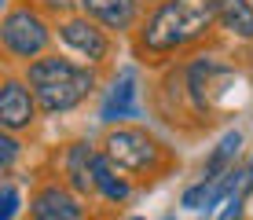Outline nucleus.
I'll return each mask as SVG.
<instances>
[{
    "label": "nucleus",
    "instance_id": "f257e3e1",
    "mask_svg": "<svg viewBox=\"0 0 253 220\" xmlns=\"http://www.w3.org/2000/svg\"><path fill=\"white\" fill-rule=\"evenodd\" d=\"M216 30V0H158L132 33V51L143 66H165L198 51Z\"/></svg>",
    "mask_w": 253,
    "mask_h": 220
},
{
    "label": "nucleus",
    "instance_id": "f03ea898",
    "mask_svg": "<svg viewBox=\"0 0 253 220\" xmlns=\"http://www.w3.org/2000/svg\"><path fill=\"white\" fill-rule=\"evenodd\" d=\"M22 77H26V85L33 88L44 118L74 114L81 103H88V95L99 88V66L66 59L63 51H48V55L33 59L30 66H22Z\"/></svg>",
    "mask_w": 253,
    "mask_h": 220
},
{
    "label": "nucleus",
    "instance_id": "7ed1b4c3",
    "mask_svg": "<svg viewBox=\"0 0 253 220\" xmlns=\"http://www.w3.org/2000/svg\"><path fill=\"white\" fill-rule=\"evenodd\" d=\"M180 77H184V110L187 118H198V125L220 118L224 99L239 88V70L213 51H198L187 63H180Z\"/></svg>",
    "mask_w": 253,
    "mask_h": 220
},
{
    "label": "nucleus",
    "instance_id": "20e7f679",
    "mask_svg": "<svg viewBox=\"0 0 253 220\" xmlns=\"http://www.w3.org/2000/svg\"><path fill=\"white\" fill-rule=\"evenodd\" d=\"M51 41H55V19L48 11H41L33 0L7 4L0 19V48L7 66H30L33 59L48 55Z\"/></svg>",
    "mask_w": 253,
    "mask_h": 220
},
{
    "label": "nucleus",
    "instance_id": "39448f33",
    "mask_svg": "<svg viewBox=\"0 0 253 220\" xmlns=\"http://www.w3.org/2000/svg\"><path fill=\"white\" fill-rule=\"evenodd\" d=\"M103 154L128 176H158L172 165L169 147L143 125H114L103 136Z\"/></svg>",
    "mask_w": 253,
    "mask_h": 220
},
{
    "label": "nucleus",
    "instance_id": "423d86ee",
    "mask_svg": "<svg viewBox=\"0 0 253 220\" xmlns=\"http://www.w3.org/2000/svg\"><path fill=\"white\" fill-rule=\"evenodd\" d=\"M55 41L88 66H107L114 59V48H118L114 33L81 11L66 15V19H55Z\"/></svg>",
    "mask_w": 253,
    "mask_h": 220
},
{
    "label": "nucleus",
    "instance_id": "0eeeda50",
    "mask_svg": "<svg viewBox=\"0 0 253 220\" xmlns=\"http://www.w3.org/2000/svg\"><path fill=\"white\" fill-rule=\"evenodd\" d=\"M143 118V81H139L136 66H121L114 77H110L107 92H103L99 103V121L107 129L114 125H128V121Z\"/></svg>",
    "mask_w": 253,
    "mask_h": 220
},
{
    "label": "nucleus",
    "instance_id": "6e6552de",
    "mask_svg": "<svg viewBox=\"0 0 253 220\" xmlns=\"http://www.w3.org/2000/svg\"><path fill=\"white\" fill-rule=\"evenodd\" d=\"M37 118H44V114H41V103L33 95V88L26 85V77L4 74V81H0V129L22 136L37 125Z\"/></svg>",
    "mask_w": 253,
    "mask_h": 220
},
{
    "label": "nucleus",
    "instance_id": "1a4fd4ad",
    "mask_svg": "<svg viewBox=\"0 0 253 220\" xmlns=\"http://www.w3.org/2000/svg\"><path fill=\"white\" fill-rule=\"evenodd\" d=\"M30 217L33 220H84V195H77L66 180H44L30 195Z\"/></svg>",
    "mask_w": 253,
    "mask_h": 220
},
{
    "label": "nucleus",
    "instance_id": "9d476101",
    "mask_svg": "<svg viewBox=\"0 0 253 220\" xmlns=\"http://www.w3.org/2000/svg\"><path fill=\"white\" fill-rule=\"evenodd\" d=\"M77 11L107 26L114 37H132L147 15L143 0H77Z\"/></svg>",
    "mask_w": 253,
    "mask_h": 220
},
{
    "label": "nucleus",
    "instance_id": "9b49d317",
    "mask_svg": "<svg viewBox=\"0 0 253 220\" xmlns=\"http://www.w3.org/2000/svg\"><path fill=\"white\" fill-rule=\"evenodd\" d=\"M95 154H99V147L92 139H70L63 147V158H59L63 180L84 198L95 195Z\"/></svg>",
    "mask_w": 253,
    "mask_h": 220
},
{
    "label": "nucleus",
    "instance_id": "f8f14e48",
    "mask_svg": "<svg viewBox=\"0 0 253 220\" xmlns=\"http://www.w3.org/2000/svg\"><path fill=\"white\" fill-rule=\"evenodd\" d=\"M95 195L107 198L110 206H125V202L132 198V176L121 173L118 165L103 154V147H99V154H95Z\"/></svg>",
    "mask_w": 253,
    "mask_h": 220
},
{
    "label": "nucleus",
    "instance_id": "ddd939ff",
    "mask_svg": "<svg viewBox=\"0 0 253 220\" xmlns=\"http://www.w3.org/2000/svg\"><path fill=\"white\" fill-rule=\"evenodd\" d=\"M216 26L235 44H253V0H216Z\"/></svg>",
    "mask_w": 253,
    "mask_h": 220
},
{
    "label": "nucleus",
    "instance_id": "4468645a",
    "mask_svg": "<svg viewBox=\"0 0 253 220\" xmlns=\"http://www.w3.org/2000/svg\"><path fill=\"white\" fill-rule=\"evenodd\" d=\"M239 151H242V132L231 129L220 136V143L209 151L206 165H202V176H209V180H216V176H224L228 169H235L239 165Z\"/></svg>",
    "mask_w": 253,
    "mask_h": 220
},
{
    "label": "nucleus",
    "instance_id": "2eb2a0df",
    "mask_svg": "<svg viewBox=\"0 0 253 220\" xmlns=\"http://www.w3.org/2000/svg\"><path fill=\"white\" fill-rule=\"evenodd\" d=\"M19 209H22V195L11 176H4V183H0V220H15Z\"/></svg>",
    "mask_w": 253,
    "mask_h": 220
},
{
    "label": "nucleus",
    "instance_id": "dca6fc26",
    "mask_svg": "<svg viewBox=\"0 0 253 220\" xmlns=\"http://www.w3.org/2000/svg\"><path fill=\"white\" fill-rule=\"evenodd\" d=\"M19 154H22L19 136H15V132H0V173H4V176H11L15 162H19Z\"/></svg>",
    "mask_w": 253,
    "mask_h": 220
},
{
    "label": "nucleus",
    "instance_id": "f3484780",
    "mask_svg": "<svg viewBox=\"0 0 253 220\" xmlns=\"http://www.w3.org/2000/svg\"><path fill=\"white\" fill-rule=\"evenodd\" d=\"M41 11H48L51 19H66V15H77V0H33Z\"/></svg>",
    "mask_w": 253,
    "mask_h": 220
},
{
    "label": "nucleus",
    "instance_id": "a211bd4d",
    "mask_svg": "<svg viewBox=\"0 0 253 220\" xmlns=\"http://www.w3.org/2000/svg\"><path fill=\"white\" fill-rule=\"evenodd\" d=\"M246 191H235V195L224 202V209L216 213V220H242V213H246Z\"/></svg>",
    "mask_w": 253,
    "mask_h": 220
},
{
    "label": "nucleus",
    "instance_id": "6ab92c4d",
    "mask_svg": "<svg viewBox=\"0 0 253 220\" xmlns=\"http://www.w3.org/2000/svg\"><path fill=\"white\" fill-rule=\"evenodd\" d=\"M143 4H147V7H154V4H158V0H143Z\"/></svg>",
    "mask_w": 253,
    "mask_h": 220
},
{
    "label": "nucleus",
    "instance_id": "aec40b11",
    "mask_svg": "<svg viewBox=\"0 0 253 220\" xmlns=\"http://www.w3.org/2000/svg\"><path fill=\"white\" fill-rule=\"evenodd\" d=\"M162 220H176V217H162Z\"/></svg>",
    "mask_w": 253,
    "mask_h": 220
},
{
    "label": "nucleus",
    "instance_id": "412c9836",
    "mask_svg": "<svg viewBox=\"0 0 253 220\" xmlns=\"http://www.w3.org/2000/svg\"><path fill=\"white\" fill-rule=\"evenodd\" d=\"M132 220H143V217H132Z\"/></svg>",
    "mask_w": 253,
    "mask_h": 220
}]
</instances>
